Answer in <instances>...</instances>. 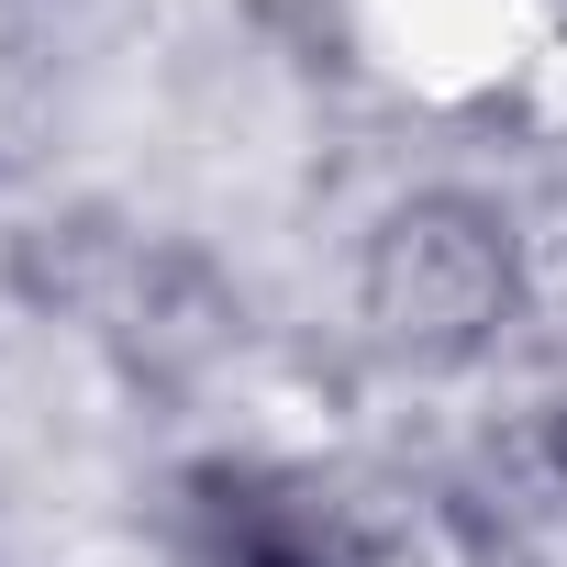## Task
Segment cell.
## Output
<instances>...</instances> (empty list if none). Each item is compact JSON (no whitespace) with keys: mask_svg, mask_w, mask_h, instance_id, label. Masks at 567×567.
I'll return each instance as SVG.
<instances>
[{"mask_svg":"<svg viewBox=\"0 0 567 567\" xmlns=\"http://www.w3.org/2000/svg\"><path fill=\"white\" fill-rule=\"evenodd\" d=\"M379 290H390L401 334H478L501 312V245L467 223H401Z\"/></svg>","mask_w":567,"mask_h":567,"instance_id":"obj_1","label":"cell"}]
</instances>
